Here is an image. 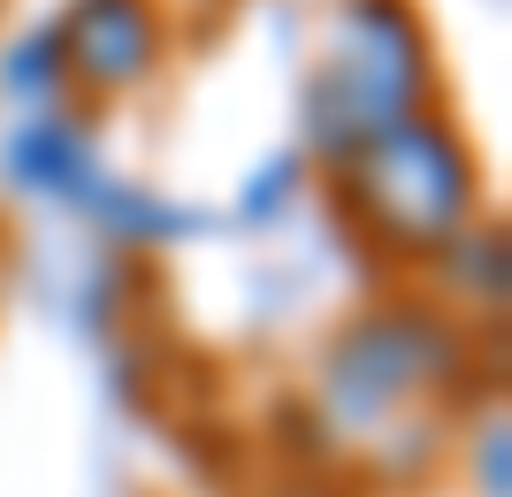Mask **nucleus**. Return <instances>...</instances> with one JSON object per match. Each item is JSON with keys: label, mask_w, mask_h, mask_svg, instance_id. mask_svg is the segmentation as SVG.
Masks as SVG:
<instances>
[{"label": "nucleus", "mask_w": 512, "mask_h": 497, "mask_svg": "<svg viewBox=\"0 0 512 497\" xmlns=\"http://www.w3.org/2000/svg\"><path fill=\"white\" fill-rule=\"evenodd\" d=\"M428 85V46L406 0H344L337 8V54L306 85V130L329 161H352L367 138L406 123Z\"/></svg>", "instance_id": "f257e3e1"}, {"label": "nucleus", "mask_w": 512, "mask_h": 497, "mask_svg": "<svg viewBox=\"0 0 512 497\" xmlns=\"http://www.w3.org/2000/svg\"><path fill=\"white\" fill-rule=\"evenodd\" d=\"M352 199H360V215L383 230L390 245H444L474 207V161L467 146L451 138L436 115H406V123H390L383 138H367L352 161Z\"/></svg>", "instance_id": "f03ea898"}, {"label": "nucleus", "mask_w": 512, "mask_h": 497, "mask_svg": "<svg viewBox=\"0 0 512 497\" xmlns=\"http://www.w3.org/2000/svg\"><path fill=\"white\" fill-rule=\"evenodd\" d=\"M451 352L459 345H451V329L436 322V314L390 306V314L360 322L337 345V360H329V398H337L344 421H383L406 390L436 383V375L451 368Z\"/></svg>", "instance_id": "7ed1b4c3"}, {"label": "nucleus", "mask_w": 512, "mask_h": 497, "mask_svg": "<svg viewBox=\"0 0 512 497\" xmlns=\"http://www.w3.org/2000/svg\"><path fill=\"white\" fill-rule=\"evenodd\" d=\"M153 54H161V23H153L146 0H77L62 23V62L100 92L138 85Z\"/></svg>", "instance_id": "20e7f679"}, {"label": "nucleus", "mask_w": 512, "mask_h": 497, "mask_svg": "<svg viewBox=\"0 0 512 497\" xmlns=\"http://www.w3.org/2000/svg\"><path fill=\"white\" fill-rule=\"evenodd\" d=\"M8 176H16L23 192H39V199H77V207H85V192L100 184L85 123H69V115H31V123L8 138Z\"/></svg>", "instance_id": "39448f33"}, {"label": "nucleus", "mask_w": 512, "mask_h": 497, "mask_svg": "<svg viewBox=\"0 0 512 497\" xmlns=\"http://www.w3.org/2000/svg\"><path fill=\"white\" fill-rule=\"evenodd\" d=\"M85 207L115 230V238H130V245H146V238H192V230H207V215H192V207H169V199H153V192H138V184H92L85 192Z\"/></svg>", "instance_id": "423d86ee"}, {"label": "nucleus", "mask_w": 512, "mask_h": 497, "mask_svg": "<svg viewBox=\"0 0 512 497\" xmlns=\"http://www.w3.org/2000/svg\"><path fill=\"white\" fill-rule=\"evenodd\" d=\"M62 77H69V62H62V31H54V23L31 31V39H16V46H8V62H0V85L16 92V100H46Z\"/></svg>", "instance_id": "0eeeda50"}, {"label": "nucleus", "mask_w": 512, "mask_h": 497, "mask_svg": "<svg viewBox=\"0 0 512 497\" xmlns=\"http://www.w3.org/2000/svg\"><path fill=\"white\" fill-rule=\"evenodd\" d=\"M283 184H299V153H276V161H268V169L253 176V199H245V222H268V215H276L283 199H291Z\"/></svg>", "instance_id": "6e6552de"}]
</instances>
